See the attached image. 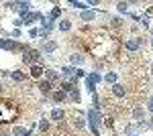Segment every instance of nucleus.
<instances>
[{
	"label": "nucleus",
	"mask_w": 153,
	"mask_h": 136,
	"mask_svg": "<svg viewBox=\"0 0 153 136\" xmlns=\"http://www.w3.org/2000/svg\"><path fill=\"white\" fill-rule=\"evenodd\" d=\"M41 61V51L39 49H29L27 53H23V63L25 65H37Z\"/></svg>",
	"instance_id": "f257e3e1"
},
{
	"label": "nucleus",
	"mask_w": 153,
	"mask_h": 136,
	"mask_svg": "<svg viewBox=\"0 0 153 136\" xmlns=\"http://www.w3.org/2000/svg\"><path fill=\"white\" fill-rule=\"evenodd\" d=\"M0 49L2 51H16L19 49V43L16 41H12V39H0Z\"/></svg>",
	"instance_id": "f03ea898"
},
{
	"label": "nucleus",
	"mask_w": 153,
	"mask_h": 136,
	"mask_svg": "<svg viewBox=\"0 0 153 136\" xmlns=\"http://www.w3.org/2000/svg\"><path fill=\"white\" fill-rule=\"evenodd\" d=\"M86 116H88V124L98 126L100 122H102V114H100V110H90Z\"/></svg>",
	"instance_id": "7ed1b4c3"
},
{
	"label": "nucleus",
	"mask_w": 153,
	"mask_h": 136,
	"mask_svg": "<svg viewBox=\"0 0 153 136\" xmlns=\"http://www.w3.org/2000/svg\"><path fill=\"white\" fill-rule=\"evenodd\" d=\"M41 18H43L41 12H29L27 16L21 18V21H23V24H33V23H37V21H41Z\"/></svg>",
	"instance_id": "20e7f679"
},
{
	"label": "nucleus",
	"mask_w": 153,
	"mask_h": 136,
	"mask_svg": "<svg viewBox=\"0 0 153 136\" xmlns=\"http://www.w3.org/2000/svg\"><path fill=\"white\" fill-rule=\"evenodd\" d=\"M65 116H68V112L61 110V108H55V110H51V114H49V118H51L53 122H61V120H65Z\"/></svg>",
	"instance_id": "39448f33"
},
{
	"label": "nucleus",
	"mask_w": 153,
	"mask_h": 136,
	"mask_svg": "<svg viewBox=\"0 0 153 136\" xmlns=\"http://www.w3.org/2000/svg\"><path fill=\"white\" fill-rule=\"evenodd\" d=\"M61 75L65 77V81L76 79V67H71V65H63V67H61Z\"/></svg>",
	"instance_id": "423d86ee"
},
{
	"label": "nucleus",
	"mask_w": 153,
	"mask_h": 136,
	"mask_svg": "<svg viewBox=\"0 0 153 136\" xmlns=\"http://www.w3.org/2000/svg\"><path fill=\"white\" fill-rule=\"evenodd\" d=\"M125 47L129 49L131 53H135V51L141 49V39H127V41H125Z\"/></svg>",
	"instance_id": "0eeeda50"
},
{
	"label": "nucleus",
	"mask_w": 153,
	"mask_h": 136,
	"mask_svg": "<svg viewBox=\"0 0 153 136\" xmlns=\"http://www.w3.org/2000/svg\"><path fill=\"white\" fill-rule=\"evenodd\" d=\"M43 73H45V67H43L41 63H37V65H31V73H29V77H33V79H39Z\"/></svg>",
	"instance_id": "6e6552de"
},
{
	"label": "nucleus",
	"mask_w": 153,
	"mask_h": 136,
	"mask_svg": "<svg viewBox=\"0 0 153 136\" xmlns=\"http://www.w3.org/2000/svg\"><path fill=\"white\" fill-rule=\"evenodd\" d=\"M51 100H53V102H57V104H61V102H65V100H68V93H65V91H61V90H53V91H51Z\"/></svg>",
	"instance_id": "1a4fd4ad"
},
{
	"label": "nucleus",
	"mask_w": 153,
	"mask_h": 136,
	"mask_svg": "<svg viewBox=\"0 0 153 136\" xmlns=\"http://www.w3.org/2000/svg\"><path fill=\"white\" fill-rule=\"evenodd\" d=\"M16 10H19V14H21V18L27 16V14L31 12V2H16Z\"/></svg>",
	"instance_id": "9d476101"
},
{
	"label": "nucleus",
	"mask_w": 153,
	"mask_h": 136,
	"mask_svg": "<svg viewBox=\"0 0 153 136\" xmlns=\"http://www.w3.org/2000/svg\"><path fill=\"white\" fill-rule=\"evenodd\" d=\"M68 100H71V102H76V104L82 102V98H80V91H78V85H74V87L68 91Z\"/></svg>",
	"instance_id": "9b49d317"
},
{
	"label": "nucleus",
	"mask_w": 153,
	"mask_h": 136,
	"mask_svg": "<svg viewBox=\"0 0 153 136\" xmlns=\"http://www.w3.org/2000/svg\"><path fill=\"white\" fill-rule=\"evenodd\" d=\"M8 75H10L14 81H27V79H29V75H27V73H23L21 69H14V71H10Z\"/></svg>",
	"instance_id": "f8f14e48"
},
{
	"label": "nucleus",
	"mask_w": 153,
	"mask_h": 136,
	"mask_svg": "<svg viewBox=\"0 0 153 136\" xmlns=\"http://www.w3.org/2000/svg\"><path fill=\"white\" fill-rule=\"evenodd\" d=\"M33 134V128H29V130H25L23 126H14L12 128V136H31Z\"/></svg>",
	"instance_id": "ddd939ff"
},
{
	"label": "nucleus",
	"mask_w": 153,
	"mask_h": 136,
	"mask_svg": "<svg viewBox=\"0 0 153 136\" xmlns=\"http://www.w3.org/2000/svg\"><path fill=\"white\" fill-rule=\"evenodd\" d=\"M39 90H41V93L43 96H51V91H53V83H49V81H41L39 83Z\"/></svg>",
	"instance_id": "4468645a"
},
{
	"label": "nucleus",
	"mask_w": 153,
	"mask_h": 136,
	"mask_svg": "<svg viewBox=\"0 0 153 136\" xmlns=\"http://www.w3.org/2000/svg\"><path fill=\"white\" fill-rule=\"evenodd\" d=\"M45 81H49V83H53V81H57L59 79V73L55 71V69H45Z\"/></svg>",
	"instance_id": "2eb2a0df"
},
{
	"label": "nucleus",
	"mask_w": 153,
	"mask_h": 136,
	"mask_svg": "<svg viewBox=\"0 0 153 136\" xmlns=\"http://www.w3.org/2000/svg\"><path fill=\"white\" fill-rule=\"evenodd\" d=\"M84 61H86V57L80 55V53H74V55H70V63H71V67H74V65H84Z\"/></svg>",
	"instance_id": "dca6fc26"
},
{
	"label": "nucleus",
	"mask_w": 153,
	"mask_h": 136,
	"mask_svg": "<svg viewBox=\"0 0 153 136\" xmlns=\"http://www.w3.org/2000/svg\"><path fill=\"white\" fill-rule=\"evenodd\" d=\"M100 73H96V71H92V73H88L86 75V83H92V85H96V83H100Z\"/></svg>",
	"instance_id": "f3484780"
},
{
	"label": "nucleus",
	"mask_w": 153,
	"mask_h": 136,
	"mask_svg": "<svg viewBox=\"0 0 153 136\" xmlns=\"http://www.w3.org/2000/svg\"><path fill=\"white\" fill-rule=\"evenodd\" d=\"M80 18L86 21V23H90V21H94V18H96V12L94 10H84V12H80Z\"/></svg>",
	"instance_id": "a211bd4d"
},
{
	"label": "nucleus",
	"mask_w": 153,
	"mask_h": 136,
	"mask_svg": "<svg viewBox=\"0 0 153 136\" xmlns=\"http://www.w3.org/2000/svg\"><path fill=\"white\" fill-rule=\"evenodd\" d=\"M55 49H57V43L55 41H43V51L45 53H53Z\"/></svg>",
	"instance_id": "6ab92c4d"
},
{
	"label": "nucleus",
	"mask_w": 153,
	"mask_h": 136,
	"mask_svg": "<svg viewBox=\"0 0 153 136\" xmlns=\"http://www.w3.org/2000/svg\"><path fill=\"white\" fill-rule=\"evenodd\" d=\"M110 91H112L114 96H118V98H125V96H127V91H125V87H123V85H118V83H114V85L110 87Z\"/></svg>",
	"instance_id": "aec40b11"
},
{
	"label": "nucleus",
	"mask_w": 153,
	"mask_h": 136,
	"mask_svg": "<svg viewBox=\"0 0 153 136\" xmlns=\"http://www.w3.org/2000/svg\"><path fill=\"white\" fill-rule=\"evenodd\" d=\"M104 79H106V83L114 85V83H117V79H118V73H114V71H108V73L104 75Z\"/></svg>",
	"instance_id": "412c9836"
},
{
	"label": "nucleus",
	"mask_w": 153,
	"mask_h": 136,
	"mask_svg": "<svg viewBox=\"0 0 153 136\" xmlns=\"http://www.w3.org/2000/svg\"><path fill=\"white\" fill-rule=\"evenodd\" d=\"M59 16H61V8H59V6H55V8H53V10L49 12L47 21H55V18H59Z\"/></svg>",
	"instance_id": "4be33fe9"
},
{
	"label": "nucleus",
	"mask_w": 153,
	"mask_h": 136,
	"mask_svg": "<svg viewBox=\"0 0 153 136\" xmlns=\"http://www.w3.org/2000/svg\"><path fill=\"white\" fill-rule=\"evenodd\" d=\"M70 29H71V23L68 21V18H61V21H59V31L65 33V31H70Z\"/></svg>",
	"instance_id": "5701e85b"
},
{
	"label": "nucleus",
	"mask_w": 153,
	"mask_h": 136,
	"mask_svg": "<svg viewBox=\"0 0 153 136\" xmlns=\"http://www.w3.org/2000/svg\"><path fill=\"white\" fill-rule=\"evenodd\" d=\"M117 10L118 12H127L129 10V2H117Z\"/></svg>",
	"instance_id": "b1692460"
},
{
	"label": "nucleus",
	"mask_w": 153,
	"mask_h": 136,
	"mask_svg": "<svg viewBox=\"0 0 153 136\" xmlns=\"http://www.w3.org/2000/svg\"><path fill=\"white\" fill-rule=\"evenodd\" d=\"M47 130H49V122H47V120H41V122H39V132L45 134Z\"/></svg>",
	"instance_id": "393cba45"
},
{
	"label": "nucleus",
	"mask_w": 153,
	"mask_h": 136,
	"mask_svg": "<svg viewBox=\"0 0 153 136\" xmlns=\"http://www.w3.org/2000/svg\"><path fill=\"white\" fill-rule=\"evenodd\" d=\"M143 116H145V110H143V108H135V110H133V118L139 120V118H143Z\"/></svg>",
	"instance_id": "a878e982"
},
{
	"label": "nucleus",
	"mask_w": 153,
	"mask_h": 136,
	"mask_svg": "<svg viewBox=\"0 0 153 136\" xmlns=\"http://www.w3.org/2000/svg\"><path fill=\"white\" fill-rule=\"evenodd\" d=\"M88 73L84 71V69H76V79H82V77H86Z\"/></svg>",
	"instance_id": "bb28decb"
},
{
	"label": "nucleus",
	"mask_w": 153,
	"mask_h": 136,
	"mask_svg": "<svg viewBox=\"0 0 153 136\" xmlns=\"http://www.w3.org/2000/svg\"><path fill=\"white\" fill-rule=\"evenodd\" d=\"M86 126V122H84V116L82 118H76V128H84Z\"/></svg>",
	"instance_id": "cd10ccee"
},
{
	"label": "nucleus",
	"mask_w": 153,
	"mask_h": 136,
	"mask_svg": "<svg viewBox=\"0 0 153 136\" xmlns=\"http://www.w3.org/2000/svg\"><path fill=\"white\" fill-rule=\"evenodd\" d=\"M149 23H151V21H149V16H143V18H141V24L145 26V29L149 26Z\"/></svg>",
	"instance_id": "c85d7f7f"
},
{
	"label": "nucleus",
	"mask_w": 153,
	"mask_h": 136,
	"mask_svg": "<svg viewBox=\"0 0 153 136\" xmlns=\"http://www.w3.org/2000/svg\"><path fill=\"white\" fill-rule=\"evenodd\" d=\"M37 35H39V29H31V31H29V37H31V39H35Z\"/></svg>",
	"instance_id": "c756f323"
},
{
	"label": "nucleus",
	"mask_w": 153,
	"mask_h": 136,
	"mask_svg": "<svg viewBox=\"0 0 153 136\" xmlns=\"http://www.w3.org/2000/svg\"><path fill=\"white\" fill-rule=\"evenodd\" d=\"M12 37H14V39H19V37H21V31H19V29H14V31H12Z\"/></svg>",
	"instance_id": "7c9ffc66"
},
{
	"label": "nucleus",
	"mask_w": 153,
	"mask_h": 136,
	"mask_svg": "<svg viewBox=\"0 0 153 136\" xmlns=\"http://www.w3.org/2000/svg\"><path fill=\"white\" fill-rule=\"evenodd\" d=\"M104 122H106V126H108V128H112V122H114V120H112V118H106Z\"/></svg>",
	"instance_id": "2f4dec72"
},
{
	"label": "nucleus",
	"mask_w": 153,
	"mask_h": 136,
	"mask_svg": "<svg viewBox=\"0 0 153 136\" xmlns=\"http://www.w3.org/2000/svg\"><path fill=\"white\" fill-rule=\"evenodd\" d=\"M147 110H149V112H153V100H149V102H147Z\"/></svg>",
	"instance_id": "473e14b6"
},
{
	"label": "nucleus",
	"mask_w": 153,
	"mask_h": 136,
	"mask_svg": "<svg viewBox=\"0 0 153 136\" xmlns=\"http://www.w3.org/2000/svg\"><path fill=\"white\" fill-rule=\"evenodd\" d=\"M145 126H149V128H151V130H153V118H151V120H149V124H145Z\"/></svg>",
	"instance_id": "72a5a7b5"
},
{
	"label": "nucleus",
	"mask_w": 153,
	"mask_h": 136,
	"mask_svg": "<svg viewBox=\"0 0 153 136\" xmlns=\"http://www.w3.org/2000/svg\"><path fill=\"white\" fill-rule=\"evenodd\" d=\"M0 75H6V71H2V69H0Z\"/></svg>",
	"instance_id": "f704fd0d"
},
{
	"label": "nucleus",
	"mask_w": 153,
	"mask_h": 136,
	"mask_svg": "<svg viewBox=\"0 0 153 136\" xmlns=\"http://www.w3.org/2000/svg\"><path fill=\"white\" fill-rule=\"evenodd\" d=\"M2 90H4V87H2V83H0V91H2Z\"/></svg>",
	"instance_id": "c9c22d12"
},
{
	"label": "nucleus",
	"mask_w": 153,
	"mask_h": 136,
	"mask_svg": "<svg viewBox=\"0 0 153 136\" xmlns=\"http://www.w3.org/2000/svg\"><path fill=\"white\" fill-rule=\"evenodd\" d=\"M151 75H153V65H151Z\"/></svg>",
	"instance_id": "e433bc0d"
},
{
	"label": "nucleus",
	"mask_w": 153,
	"mask_h": 136,
	"mask_svg": "<svg viewBox=\"0 0 153 136\" xmlns=\"http://www.w3.org/2000/svg\"><path fill=\"white\" fill-rule=\"evenodd\" d=\"M151 35H153V29H151Z\"/></svg>",
	"instance_id": "4c0bfd02"
},
{
	"label": "nucleus",
	"mask_w": 153,
	"mask_h": 136,
	"mask_svg": "<svg viewBox=\"0 0 153 136\" xmlns=\"http://www.w3.org/2000/svg\"><path fill=\"white\" fill-rule=\"evenodd\" d=\"M137 136H139V134H137Z\"/></svg>",
	"instance_id": "58836bf2"
}]
</instances>
